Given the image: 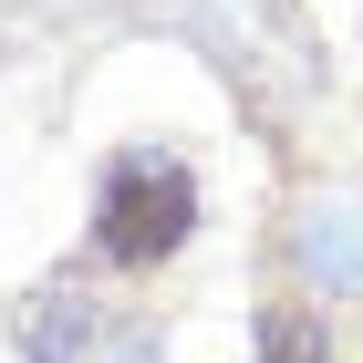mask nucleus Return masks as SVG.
Returning <instances> with one entry per match:
<instances>
[{"label": "nucleus", "mask_w": 363, "mask_h": 363, "mask_svg": "<svg viewBox=\"0 0 363 363\" xmlns=\"http://www.w3.org/2000/svg\"><path fill=\"white\" fill-rule=\"evenodd\" d=\"M197 239V177L167 145H114L94 177V250L114 270H156Z\"/></svg>", "instance_id": "nucleus-1"}, {"label": "nucleus", "mask_w": 363, "mask_h": 363, "mask_svg": "<svg viewBox=\"0 0 363 363\" xmlns=\"http://www.w3.org/2000/svg\"><path fill=\"white\" fill-rule=\"evenodd\" d=\"M94 291H31L21 311H11V342H21V363H94Z\"/></svg>", "instance_id": "nucleus-2"}, {"label": "nucleus", "mask_w": 363, "mask_h": 363, "mask_svg": "<svg viewBox=\"0 0 363 363\" xmlns=\"http://www.w3.org/2000/svg\"><path fill=\"white\" fill-rule=\"evenodd\" d=\"M301 270H311V291H363V208H311Z\"/></svg>", "instance_id": "nucleus-3"}, {"label": "nucleus", "mask_w": 363, "mask_h": 363, "mask_svg": "<svg viewBox=\"0 0 363 363\" xmlns=\"http://www.w3.org/2000/svg\"><path fill=\"white\" fill-rule=\"evenodd\" d=\"M250 363H333V333H322L301 301H270V311H259V353H250Z\"/></svg>", "instance_id": "nucleus-4"}]
</instances>
